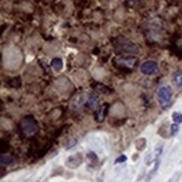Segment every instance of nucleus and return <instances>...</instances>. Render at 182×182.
I'll return each instance as SVG.
<instances>
[{
  "label": "nucleus",
  "mask_w": 182,
  "mask_h": 182,
  "mask_svg": "<svg viewBox=\"0 0 182 182\" xmlns=\"http://www.w3.org/2000/svg\"><path fill=\"white\" fill-rule=\"evenodd\" d=\"M20 129L26 137H30L38 132V124L34 117H26L20 123Z\"/></svg>",
  "instance_id": "1"
},
{
  "label": "nucleus",
  "mask_w": 182,
  "mask_h": 182,
  "mask_svg": "<svg viewBox=\"0 0 182 182\" xmlns=\"http://www.w3.org/2000/svg\"><path fill=\"white\" fill-rule=\"evenodd\" d=\"M171 97H172V89L170 86H161L157 89V99H159V104L163 109L170 106L171 104Z\"/></svg>",
  "instance_id": "2"
},
{
  "label": "nucleus",
  "mask_w": 182,
  "mask_h": 182,
  "mask_svg": "<svg viewBox=\"0 0 182 182\" xmlns=\"http://www.w3.org/2000/svg\"><path fill=\"white\" fill-rule=\"evenodd\" d=\"M141 72L144 75H155L159 73V65L155 61H145L141 65Z\"/></svg>",
  "instance_id": "3"
},
{
  "label": "nucleus",
  "mask_w": 182,
  "mask_h": 182,
  "mask_svg": "<svg viewBox=\"0 0 182 182\" xmlns=\"http://www.w3.org/2000/svg\"><path fill=\"white\" fill-rule=\"evenodd\" d=\"M82 160H83L82 155H81L80 153H78V154H75V155H71V156H69V159L66 160L65 164L68 168L75 169L82 163Z\"/></svg>",
  "instance_id": "4"
},
{
  "label": "nucleus",
  "mask_w": 182,
  "mask_h": 182,
  "mask_svg": "<svg viewBox=\"0 0 182 182\" xmlns=\"http://www.w3.org/2000/svg\"><path fill=\"white\" fill-rule=\"evenodd\" d=\"M125 44H121L119 45V47L120 48V51L123 53H130V54H135V53H138V47L136 46L134 43H132V42L129 41H126V39H124Z\"/></svg>",
  "instance_id": "5"
},
{
  "label": "nucleus",
  "mask_w": 182,
  "mask_h": 182,
  "mask_svg": "<svg viewBox=\"0 0 182 182\" xmlns=\"http://www.w3.org/2000/svg\"><path fill=\"white\" fill-rule=\"evenodd\" d=\"M92 88H94V90L98 91V92H100V94H107V96L114 94L113 89L109 88V87H107V86H104V84H101V83H96V84H92Z\"/></svg>",
  "instance_id": "6"
},
{
  "label": "nucleus",
  "mask_w": 182,
  "mask_h": 182,
  "mask_svg": "<svg viewBox=\"0 0 182 182\" xmlns=\"http://www.w3.org/2000/svg\"><path fill=\"white\" fill-rule=\"evenodd\" d=\"M99 106V99L94 94H91L88 98V107L91 110H97V108Z\"/></svg>",
  "instance_id": "7"
},
{
  "label": "nucleus",
  "mask_w": 182,
  "mask_h": 182,
  "mask_svg": "<svg viewBox=\"0 0 182 182\" xmlns=\"http://www.w3.org/2000/svg\"><path fill=\"white\" fill-rule=\"evenodd\" d=\"M107 108H108V105H102L101 107L99 108V109H97V110H96V115H94L97 121L101 123V121L104 120V118H105V115H106V111H107Z\"/></svg>",
  "instance_id": "8"
},
{
  "label": "nucleus",
  "mask_w": 182,
  "mask_h": 182,
  "mask_svg": "<svg viewBox=\"0 0 182 182\" xmlns=\"http://www.w3.org/2000/svg\"><path fill=\"white\" fill-rule=\"evenodd\" d=\"M154 166H153V169H152L151 171H149V175H147V178H146V181L149 182V180L152 179V178L154 177L155 174H156V172L159 171V168H160V164H161V160H160V157L159 159H155L154 160Z\"/></svg>",
  "instance_id": "9"
},
{
  "label": "nucleus",
  "mask_w": 182,
  "mask_h": 182,
  "mask_svg": "<svg viewBox=\"0 0 182 182\" xmlns=\"http://www.w3.org/2000/svg\"><path fill=\"white\" fill-rule=\"evenodd\" d=\"M172 82L178 88H182V71L174 72L173 75H172Z\"/></svg>",
  "instance_id": "10"
},
{
  "label": "nucleus",
  "mask_w": 182,
  "mask_h": 182,
  "mask_svg": "<svg viewBox=\"0 0 182 182\" xmlns=\"http://www.w3.org/2000/svg\"><path fill=\"white\" fill-rule=\"evenodd\" d=\"M14 162H15L14 157L9 154H1V156H0V163H1V165L3 166L10 165V164H13Z\"/></svg>",
  "instance_id": "11"
},
{
  "label": "nucleus",
  "mask_w": 182,
  "mask_h": 182,
  "mask_svg": "<svg viewBox=\"0 0 182 182\" xmlns=\"http://www.w3.org/2000/svg\"><path fill=\"white\" fill-rule=\"evenodd\" d=\"M51 65L55 71H61L62 68H63V61L60 58H54L51 62Z\"/></svg>",
  "instance_id": "12"
},
{
  "label": "nucleus",
  "mask_w": 182,
  "mask_h": 182,
  "mask_svg": "<svg viewBox=\"0 0 182 182\" xmlns=\"http://www.w3.org/2000/svg\"><path fill=\"white\" fill-rule=\"evenodd\" d=\"M145 147H146V139L145 138H141V139L136 141V149H137V151H143Z\"/></svg>",
  "instance_id": "13"
},
{
  "label": "nucleus",
  "mask_w": 182,
  "mask_h": 182,
  "mask_svg": "<svg viewBox=\"0 0 182 182\" xmlns=\"http://www.w3.org/2000/svg\"><path fill=\"white\" fill-rule=\"evenodd\" d=\"M172 119L175 124H181L182 123V114L179 113V111H174L172 114Z\"/></svg>",
  "instance_id": "14"
},
{
  "label": "nucleus",
  "mask_w": 182,
  "mask_h": 182,
  "mask_svg": "<svg viewBox=\"0 0 182 182\" xmlns=\"http://www.w3.org/2000/svg\"><path fill=\"white\" fill-rule=\"evenodd\" d=\"M162 152H163V145L162 144H159L154 149V160L155 159H159V157L161 156Z\"/></svg>",
  "instance_id": "15"
},
{
  "label": "nucleus",
  "mask_w": 182,
  "mask_h": 182,
  "mask_svg": "<svg viewBox=\"0 0 182 182\" xmlns=\"http://www.w3.org/2000/svg\"><path fill=\"white\" fill-rule=\"evenodd\" d=\"M119 62L120 63H125L126 65H133V64L136 62V58H120L119 60Z\"/></svg>",
  "instance_id": "16"
},
{
  "label": "nucleus",
  "mask_w": 182,
  "mask_h": 182,
  "mask_svg": "<svg viewBox=\"0 0 182 182\" xmlns=\"http://www.w3.org/2000/svg\"><path fill=\"white\" fill-rule=\"evenodd\" d=\"M178 132H179V124L174 123L170 126V134H171V136H175Z\"/></svg>",
  "instance_id": "17"
},
{
  "label": "nucleus",
  "mask_w": 182,
  "mask_h": 182,
  "mask_svg": "<svg viewBox=\"0 0 182 182\" xmlns=\"http://www.w3.org/2000/svg\"><path fill=\"white\" fill-rule=\"evenodd\" d=\"M127 161V156L125 154H121L115 160V164H120V163H125Z\"/></svg>",
  "instance_id": "18"
},
{
  "label": "nucleus",
  "mask_w": 182,
  "mask_h": 182,
  "mask_svg": "<svg viewBox=\"0 0 182 182\" xmlns=\"http://www.w3.org/2000/svg\"><path fill=\"white\" fill-rule=\"evenodd\" d=\"M87 156L88 157H90L91 160L94 161V162H96L97 161V156H96V154H94V153H92V152H90V153H88V154H87Z\"/></svg>",
  "instance_id": "19"
},
{
  "label": "nucleus",
  "mask_w": 182,
  "mask_h": 182,
  "mask_svg": "<svg viewBox=\"0 0 182 182\" xmlns=\"http://www.w3.org/2000/svg\"><path fill=\"white\" fill-rule=\"evenodd\" d=\"M178 179H179V173H175V174L173 175V177L171 178V179L169 180L168 182H177L175 180H178Z\"/></svg>",
  "instance_id": "20"
},
{
  "label": "nucleus",
  "mask_w": 182,
  "mask_h": 182,
  "mask_svg": "<svg viewBox=\"0 0 182 182\" xmlns=\"http://www.w3.org/2000/svg\"><path fill=\"white\" fill-rule=\"evenodd\" d=\"M137 1H138V0H128V3H129V5H135V3H137Z\"/></svg>",
  "instance_id": "21"
},
{
  "label": "nucleus",
  "mask_w": 182,
  "mask_h": 182,
  "mask_svg": "<svg viewBox=\"0 0 182 182\" xmlns=\"http://www.w3.org/2000/svg\"><path fill=\"white\" fill-rule=\"evenodd\" d=\"M96 182H104V179H102V178H99V179L97 180Z\"/></svg>",
  "instance_id": "22"
}]
</instances>
